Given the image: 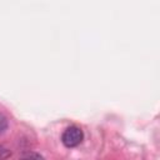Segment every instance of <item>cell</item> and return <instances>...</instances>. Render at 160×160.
<instances>
[{
  "mask_svg": "<svg viewBox=\"0 0 160 160\" xmlns=\"http://www.w3.org/2000/svg\"><path fill=\"white\" fill-rule=\"evenodd\" d=\"M8 126H9V124H8V119H6L2 114H0V134L5 132L6 129H8Z\"/></svg>",
  "mask_w": 160,
  "mask_h": 160,
  "instance_id": "2",
  "label": "cell"
},
{
  "mask_svg": "<svg viewBox=\"0 0 160 160\" xmlns=\"http://www.w3.org/2000/svg\"><path fill=\"white\" fill-rule=\"evenodd\" d=\"M84 139V132L78 126H69L64 130L61 135V141L66 148H75L78 146Z\"/></svg>",
  "mask_w": 160,
  "mask_h": 160,
  "instance_id": "1",
  "label": "cell"
},
{
  "mask_svg": "<svg viewBox=\"0 0 160 160\" xmlns=\"http://www.w3.org/2000/svg\"><path fill=\"white\" fill-rule=\"evenodd\" d=\"M24 158H35V159H42V156L40 154H34V152H29L26 155H24Z\"/></svg>",
  "mask_w": 160,
  "mask_h": 160,
  "instance_id": "4",
  "label": "cell"
},
{
  "mask_svg": "<svg viewBox=\"0 0 160 160\" xmlns=\"http://www.w3.org/2000/svg\"><path fill=\"white\" fill-rule=\"evenodd\" d=\"M10 156V151L2 146H0V158H9Z\"/></svg>",
  "mask_w": 160,
  "mask_h": 160,
  "instance_id": "3",
  "label": "cell"
}]
</instances>
